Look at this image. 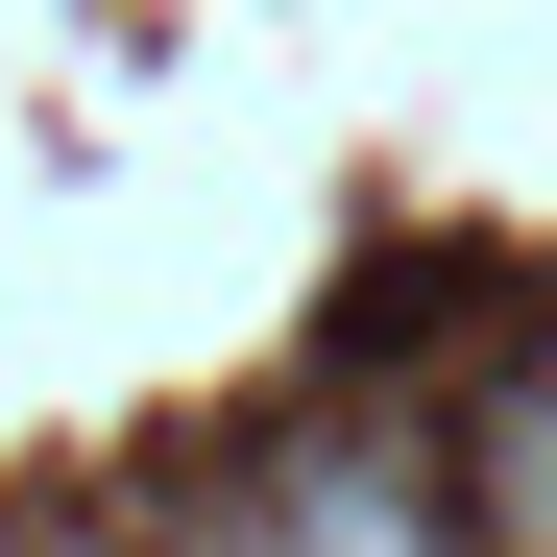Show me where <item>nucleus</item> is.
<instances>
[{
    "instance_id": "1",
    "label": "nucleus",
    "mask_w": 557,
    "mask_h": 557,
    "mask_svg": "<svg viewBox=\"0 0 557 557\" xmlns=\"http://www.w3.org/2000/svg\"><path fill=\"white\" fill-rule=\"evenodd\" d=\"M267 509H292V557H460V460L339 412V436H267Z\"/></svg>"
},
{
    "instance_id": "2",
    "label": "nucleus",
    "mask_w": 557,
    "mask_h": 557,
    "mask_svg": "<svg viewBox=\"0 0 557 557\" xmlns=\"http://www.w3.org/2000/svg\"><path fill=\"white\" fill-rule=\"evenodd\" d=\"M460 509H485V557H557V315L509 339V388L460 412Z\"/></svg>"
},
{
    "instance_id": "3",
    "label": "nucleus",
    "mask_w": 557,
    "mask_h": 557,
    "mask_svg": "<svg viewBox=\"0 0 557 557\" xmlns=\"http://www.w3.org/2000/svg\"><path fill=\"white\" fill-rule=\"evenodd\" d=\"M146 557H292V509H267V485H195V509H170Z\"/></svg>"
},
{
    "instance_id": "4",
    "label": "nucleus",
    "mask_w": 557,
    "mask_h": 557,
    "mask_svg": "<svg viewBox=\"0 0 557 557\" xmlns=\"http://www.w3.org/2000/svg\"><path fill=\"white\" fill-rule=\"evenodd\" d=\"M0 557H146V533H0Z\"/></svg>"
}]
</instances>
